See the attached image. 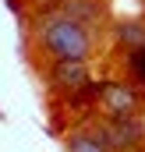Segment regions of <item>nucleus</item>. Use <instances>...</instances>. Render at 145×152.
<instances>
[{
  "mask_svg": "<svg viewBox=\"0 0 145 152\" xmlns=\"http://www.w3.org/2000/svg\"><path fill=\"white\" fill-rule=\"evenodd\" d=\"M46 46L60 57V60H85V53H89V32L71 21V18H57V21H50L46 25Z\"/></svg>",
  "mask_w": 145,
  "mask_h": 152,
  "instance_id": "1",
  "label": "nucleus"
},
{
  "mask_svg": "<svg viewBox=\"0 0 145 152\" xmlns=\"http://www.w3.org/2000/svg\"><path fill=\"white\" fill-rule=\"evenodd\" d=\"M57 78H60V85H67V88L85 85V67H81V60H60Z\"/></svg>",
  "mask_w": 145,
  "mask_h": 152,
  "instance_id": "2",
  "label": "nucleus"
},
{
  "mask_svg": "<svg viewBox=\"0 0 145 152\" xmlns=\"http://www.w3.org/2000/svg\"><path fill=\"white\" fill-rule=\"evenodd\" d=\"M103 99H110V106H113V113H117V117H124L127 106H135V96H131V92H120L117 85H106Z\"/></svg>",
  "mask_w": 145,
  "mask_h": 152,
  "instance_id": "3",
  "label": "nucleus"
},
{
  "mask_svg": "<svg viewBox=\"0 0 145 152\" xmlns=\"http://www.w3.org/2000/svg\"><path fill=\"white\" fill-rule=\"evenodd\" d=\"M71 152H106V145H99V142H92V138H74Z\"/></svg>",
  "mask_w": 145,
  "mask_h": 152,
  "instance_id": "4",
  "label": "nucleus"
},
{
  "mask_svg": "<svg viewBox=\"0 0 145 152\" xmlns=\"http://www.w3.org/2000/svg\"><path fill=\"white\" fill-rule=\"evenodd\" d=\"M124 39H127V42H138V46H145V32H142V28H131V25H127V28H124Z\"/></svg>",
  "mask_w": 145,
  "mask_h": 152,
  "instance_id": "5",
  "label": "nucleus"
},
{
  "mask_svg": "<svg viewBox=\"0 0 145 152\" xmlns=\"http://www.w3.org/2000/svg\"><path fill=\"white\" fill-rule=\"evenodd\" d=\"M131 64H135V71H138V78H145V46L138 50V53H135V60H131Z\"/></svg>",
  "mask_w": 145,
  "mask_h": 152,
  "instance_id": "6",
  "label": "nucleus"
}]
</instances>
